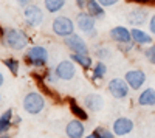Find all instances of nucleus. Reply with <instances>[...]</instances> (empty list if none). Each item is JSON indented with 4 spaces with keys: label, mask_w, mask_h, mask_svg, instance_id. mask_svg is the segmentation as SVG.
Segmentation results:
<instances>
[{
    "label": "nucleus",
    "mask_w": 155,
    "mask_h": 138,
    "mask_svg": "<svg viewBox=\"0 0 155 138\" xmlns=\"http://www.w3.org/2000/svg\"><path fill=\"white\" fill-rule=\"evenodd\" d=\"M2 42L11 48V50H23L25 47L28 45V36L25 34L23 30H19V28H3L2 30Z\"/></svg>",
    "instance_id": "f257e3e1"
},
{
    "label": "nucleus",
    "mask_w": 155,
    "mask_h": 138,
    "mask_svg": "<svg viewBox=\"0 0 155 138\" xmlns=\"http://www.w3.org/2000/svg\"><path fill=\"white\" fill-rule=\"evenodd\" d=\"M23 110L30 115H37L45 109V98L39 93V92H30L25 95L23 101H22Z\"/></svg>",
    "instance_id": "f03ea898"
},
{
    "label": "nucleus",
    "mask_w": 155,
    "mask_h": 138,
    "mask_svg": "<svg viewBox=\"0 0 155 138\" xmlns=\"http://www.w3.org/2000/svg\"><path fill=\"white\" fill-rule=\"evenodd\" d=\"M25 59L33 67H44L48 62V50L42 45H33L28 48Z\"/></svg>",
    "instance_id": "7ed1b4c3"
},
{
    "label": "nucleus",
    "mask_w": 155,
    "mask_h": 138,
    "mask_svg": "<svg viewBox=\"0 0 155 138\" xmlns=\"http://www.w3.org/2000/svg\"><path fill=\"white\" fill-rule=\"evenodd\" d=\"M51 30L53 33L59 37H68L71 34H74V23L71 19H68L67 16H58L53 19V23H51Z\"/></svg>",
    "instance_id": "20e7f679"
},
{
    "label": "nucleus",
    "mask_w": 155,
    "mask_h": 138,
    "mask_svg": "<svg viewBox=\"0 0 155 138\" xmlns=\"http://www.w3.org/2000/svg\"><path fill=\"white\" fill-rule=\"evenodd\" d=\"M76 25H78V28H79L82 33L88 34L90 37L96 36V28H95L96 19L90 16L87 11H81L79 14L76 16Z\"/></svg>",
    "instance_id": "39448f33"
},
{
    "label": "nucleus",
    "mask_w": 155,
    "mask_h": 138,
    "mask_svg": "<svg viewBox=\"0 0 155 138\" xmlns=\"http://www.w3.org/2000/svg\"><path fill=\"white\" fill-rule=\"evenodd\" d=\"M107 90L109 93L115 98V99H124L127 95H129V90L130 87L126 82V79H121V78H113L109 81L107 84Z\"/></svg>",
    "instance_id": "423d86ee"
},
{
    "label": "nucleus",
    "mask_w": 155,
    "mask_h": 138,
    "mask_svg": "<svg viewBox=\"0 0 155 138\" xmlns=\"http://www.w3.org/2000/svg\"><path fill=\"white\" fill-rule=\"evenodd\" d=\"M23 19H25L28 27L36 28L44 22V11L37 5H28L23 9Z\"/></svg>",
    "instance_id": "0eeeda50"
},
{
    "label": "nucleus",
    "mask_w": 155,
    "mask_h": 138,
    "mask_svg": "<svg viewBox=\"0 0 155 138\" xmlns=\"http://www.w3.org/2000/svg\"><path fill=\"white\" fill-rule=\"evenodd\" d=\"M147 17H149V11L147 8H143V6H138V8H134L127 12V23L132 25V28H140L147 22Z\"/></svg>",
    "instance_id": "6e6552de"
},
{
    "label": "nucleus",
    "mask_w": 155,
    "mask_h": 138,
    "mask_svg": "<svg viewBox=\"0 0 155 138\" xmlns=\"http://www.w3.org/2000/svg\"><path fill=\"white\" fill-rule=\"evenodd\" d=\"M54 73H56V76H58L61 81H70V79H73L74 74H76L74 62L70 61V59L61 61L59 64L56 65V68H54Z\"/></svg>",
    "instance_id": "1a4fd4ad"
},
{
    "label": "nucleus",
    "mask_w": 155,
    "mask_h": 138,
    "mask_svg": "<svg viewBox=\"0 0 155 138\" xmlns=\"http://www.w3.org/2000/svg\"><path fill=\"white\" fill-rule=\"evenodd\" d=\"M124 79L132 90H140L143 87V84L146 82V73L143 70L134 68V70H129L124 74Z\"/></svg>",
    "instance_id": "9d476101"
},
{
    "label": "nucleus",
    "mask_w": 155,
    "mask_h": 138,
    "mask_svg": "<svg viewBox=\"0 0 155 138\" xmlns=\"http://www.w3.org/2000/svg\"><path fill=\"white\" fill-rule=\"evenodd\" d=\"M65 45L67 48L70 50L71 53H79V54H88V48H87V44L85 41L82 39V37L79 34H71L68 37H65Z\"/></svg>",
    "instance_id": "9b49d317"
},
{
    "label": "nucleus",
    "mask_w": 155,
    "mask_h": 138,
    "mask_svg": "<svg viewBox=\"0 0 155 138\" xmlns=\"http://www.w3.org/2000/svg\"><path fill=\"white\" fill-rule=\"evenodd\" d=\"M134 121L127 117H120L113 121V126H112V130L116 136H124V135H129L132 130H134Z\"/></svg>",
    "instance_id": "f8f14e48"
},
{
    "label": "nucleus",
    "mask_w": 155,
    "mask_h": 138,
    "mask_svg": "<svg viewBox=\"0 0 155 138\" xmlns=\"http://www.w3.org/2000/svg\"><path fill=\"white\" fill-rule=\"evenodd\" d=\"M65 133L68 138H84L85 136V126L81 120H71L65 126Z\"/></svg>",
    "instance_id": "ddd939ff"
},
{
    "label": "nucleus",
    "mask_w": 155,
    "mask_h": 138,
    "mask_svg": "<svg viewBox=\"0 0 155 138\" xmlns=\"http://www.w3.org/2000/svg\"><path fill=\"white\" fill-rule=\"evenodd\" d=\"M84 106L90 112L96 113V112H101L102 107H104V98H102L99 93H88L84 98Z\"/></svg>",
    "instance_id": "4468645a"
},
{
    "label": "nucleus",
    "mask_w": 155,
    "mask_h": 138,
    "mask_svg": "<svg viewBox=\"0 0 155 138\" xmlns=\"http://www.w3.org/2000/svg\"><path fill=\"white\" fill-rule=\"evenodd\" d=\"M110 37L112 41H115L116 44H130L132 42V34L130 30H127L126 27H115L110 30Z\"/></svg>",
    "instance_id": "2eb2a0df"
},
{
    "label": "nucleus",
    "mask_w": 155,
    "mask_h": 138,
    "mask_svg": "<svg viewBox=\"0 0 155 138\" xmlns=\"http://www.w3.org/2000/svg\"><path fill=\"white\" fill-rule=\"evenodd\" d=\"M132 41L138 45H152V36L141 28H130Z\"/></svg>",
    "instance_id": "dca6fc26"
},
{
    "label": "nucleus",
    "mask_w": 155,
    "mask_h": 138,
    "mask_svg": "<svg viewBox=\"0 0 155 138\" xmlns=\"http://www.w3.org/2000/svg\"><path fill=\"white\" fill-rule=\"evenodd\" d=\"M138 104L141 107H152L155 106V89H144L138 95Z\"/></svg>",
    "instance_id": "f3484780"
},
{
    "label": "nucleus",
    "mask_w": 155,
    "mask_h": 138,
    "mask_svg": "<svg viewBox=\"0 0 155 138\" xmlns=\"http://www.w3.org/2000/svg\"><path fill=\"white\" fill-rule=\"evenodd\" d=\"M87 12L92 17L95 19H102L106 16V11H104V6H102L98 0H88V5H87Z\"/></svg>",
    "instance_id": "a211bd4d"
},
{
    "label": "nucleus",
    "mask_w": 155,
    "mask_h": 138,
    "mask_svg": "<svg viewBox=\"0 0 155 138\" xmlns=\"http://www.w3.org/2000/svg\"><path fill=\"white\" fill-rule=\"evenodd\" d=\"M12 110L8 109L6 112H3L2 117H0V133L2 135H6L11 129V124H12Z\"/></svg>",
    "instance_id": "6ab92c4d"
},
{
    "label": "nucleus",
    "mask_w": 155,
    "mask_h": 138,
    "mask_svg": "<svg viewBox=\"0 0 155 138\" xmlns=\"http://www.w3.org/2000/svg\"><path fill=\"white\" fill-rule=\"evenodd\" d=\"M68 106H70V110H71V113L78 118V120H81V121H87L88 120V115H87V112L76 103V99L70 98L68 99Z\"/></svg>",
    "instance_id": "aec40b11"
},
{
    "label": "nucleus",
    "mask_w": 155,
    "mask_h": 138,
    "mask_svg": "<svg viewBox=\"0 0 155 138\" xmlns=\"http://www.w3.org/2000/svg\"><path fill=\"white\" fill-rule=\"evenodd\" d=\"M70 58H71V61H73V62H76V64H79L84 70H88L90 67H92V64H93V59L90 58L88 54L71 53V54H70Z\"/></svg>",
    "instance_id": "412c9836"
},
{
    "label": "nucleus",
    "mask_w": 155,
    "mask_h": 138,
    "mask_svg": "<svg viewBox=\"0 0 155 138\" xmlns=\"http://www.w3.org/2000/svg\"><path fill=\"white\" fill-rule=\"evenodd\" d=\"M44 6L48 12L56 14L64 6H65V0H44Z\"/></svg>",
    "instance_id": "4be33fe9"
},
{
    "label": "nucleus",
    "mask_w": 155,
    "mask_h": 138,
    "mask_svg": "<svg viewBox=\"0 0 155 138\" xmlns=\"http://www.w3.org/2000/svg\"><path fill=\"white\" fill-rule=\"evenodd\" d=\"M106 73H107V67L104 62H96V64L93 65V74H92V79L93 81H98V79H102L106 76Z\"/></svg>",
    "instance_id": "5701e85b"
},
{
    "label": "nucleus",
    "mask_w": 155,
    "mask_h": 138,
    "mask_svg": "<svg viewBox=\"0 0 155 138\" xmlns=\"http://www.w3.org/2000/svg\"><path fill=\"white\" fill-rule=\"evenodd\" d=\"M93 133H95L96 138H115V136H116V135L113 133V130H109L107 127H102V126L95 127Z\"/></svg>",
    "instance_id": "b1692460"
},
{
    "label": "nucleus",
    "mask_w": 155,
    "mask_h": 138,
    "mask_svg": "<svg viewBox=\"0 0 155 138\" xmlns=\"http://www.w3.org/2000/svg\"><path fill=\"white\" fill-rule=\"evenodd\" d=\"M3 62V65L12 73V74H17V71H19V61L17 59H12V58H6V59H3L2 61Z\"/></svg>",
    "instance_id": "393cba45"
},
{
    "label": "nucleus",
    "mask_w": 155,
    "mask_h": 138,
    "mask_svg": "<svg viewBox=\"0 0 155 138\" xmlns=\"http://www.w3.org/2000/svg\"><path fill=\"white\" fill-rule=\"evenodd\" d=\"M95 56H96L98 59H109V58H112V51H110V48H109V47L102 45V47L96 48Z\"/></svg>",
    "instance_id": "a878e982"
},
{
    "label": "nucleus",
    "mask_w": 155,
    "mask_h": 138,
    "mask_svg": "<svg viewBox=\"0 0 155 138\" xmlns=\"http://www.w3.org/2000/svg\"><path fill=\"white\" fill-rule=\"evenodd\" d=\"M144 58H146V61L149 62V64L155 65V44L149 45V47L144 50Z\"/></svg>",
    "instance_id": "bb28decb"
},
{
    "label": "nucleus",
    "mask_w": 155,
    "mask_h": 138,
    "mask_svg": "<svg viewBox=\"0 0 155 138\" xmlns=\"http://www.w3.org/2000/svg\"><path fill=\"white\" fill-rule=\"evenodd\" d=\"M98 2L104 6V8H107V6H113V5H116L120 2V0H98Z\"/></svg>",
    "instance_id": "cd10ccee"
},
{
    "label": "nucleus",
    "mask_w": 155,
    "mask_h": 138,
    "mask_svg": "<svg viewBox=\"0 0 155 138\" xmlns=\"http://www.w3.org/2000/svg\"><path fill=\"white\" fill-rule=\"evenodd\" d=\"M76 2V6L79 8L81 11L82 9H87V5H88V0H74Z\"/></svg>",
    "instance_id": "c85d7f7f"
},
{
    "label": "nucleus",
    "mask_w": 155,
    "mask_h": 138,
    "mask_svg": "<svg viewBox=\"0 0 155 138\" xmlns=\"http://www.w3.org/2000/svg\"><path fill=\"white\" fill-rule=\"evenodd\" d=\"M149 31L152 34H155V14H152L149 19Z\"/></svg>",
    "instance_id": "c756f323"
},
{
    "label": "nucleus",
    "mask_w": 155,
    "mask_h": 138,
    "mask_svg": "<svg viewBox=\"0 0 155 138\" xmlns=\"http://www.w3.org/2000/svg\"><path fill=\"white\" fill-rule=\"evenodd\" d=\"M16 2L19 3V6H22V8H27V6L31 3V0H16Z\"/></svg>",
    "instance_id": "7c9ffc66"
},
{
    "label": "nucleus",
    "mask_w": 155,
    "mask_h": 138,
    "mask_svg": "<svg viewBox=\"0 0 155 138\" xmlns=\"http://www.w3.org/2000/svg\"><path fill=\"white\" fill-rule=\"evenodd\" d=\"M0 85H5V74L0 73Z\"/></svg>",
    "instance_id": "2f4dec72"
},
{
    "label": "nucleus",
    "mask_w": 155,
    "mask_h": 138,
    "mask_svg": "<svg viewBox=\"0 0 155 138\" xmlns=\"http://www.w3.org/2000/svg\"><path fill=\"white\" fill-rule=\"evenodd\" d=\"M20 121H22V118H20V117H16V118H14V121H12V123H16V124H19Z\"/></svg>",
    "instance_id": "473e14b6"
},
{
    "label": "nucleus",
    "mask_w": 155,
    "mask_h": 138,
    "mask_svg": "<svg viewBox=\"0 0 155 138\" xmlns=\"http://www.w3.org/2000/svg\"><path fill=\"white\" fill-rule=\"evenodd\" d=\"M84 138H96V136H95V133H90V135H87V136H84Z\"/></svg>",
    "instance_id": "72a5a7b5"
},
{
    "label": "nucleus",
    "mask_w": 155,
    "mask_h": 138,
    "mask_svg": "<svg viewBox=\"0 0 155 138\" xmlns=\"http://www.w3.org/2000/svg\"><path fill=\"white\" fill-rule=\"evenodd\" d=\"M2 138H9V136L8 135H2Z\"/></svg>",
    "instance_id": "f704fd0d"
}]
</instances>
